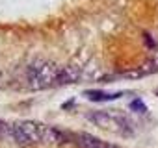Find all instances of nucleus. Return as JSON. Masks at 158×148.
I'll list each match as a JSON object with an SVG mask.
<instances>
[{
    "label": "nucleus",
    "mask_w": 158,
    "mask_h": 148,
    "mask_svg": "<svg viewBox=\"0 0 158 148\" xmlns=\"http://www.w3.org/2000/svg\"><path fill=\"white\" fill-rule=\"evenodd\" d=\"M13 139L19 144H24V146L41 142V124L30 122V120L15 122L13 124Z\"/></svg>",
    "instance_id": "f03ea898"
},
{
    "label": "nucleus",
    "mask_w": 158,
    "mask_h": 148,
    "mask_svg": "<svg viewBox=\"0 0 158 148\" xmlns=\"http://www.w3.org/2000/svg\"><path fill=\"white\" fill-rule=\"evenodd\" d=\"M74 142L78 144V148H108V142H104L93 135H88V133H76Z\"/></svg>",
    "instance_id": "20e7f679"
},
{
    "label": "nucleus",
    "mask_w": 158,
    "mask_h": 148,
    "mask_svg": "<svg viewBox=\"0 0 158 148\" xmlns=\"http://www.w3.org/2000/svg\"><path fill=\"white\" fill-rule=\"evenodd\" d=\"M80 80V70L74 68V67H67V68H61L60 74H58V80H56V85H67V84H74Z\"/></svg>",
    "instance_id": "39448f33"
},
{
    "label": "nucleus",
    "mask_w": 158,
    "mask_h": 148,
    "mask_svg": "<svg viewBox=\"0 0 158 148\" xmlns=\"http://www.w3.org/2000/svg\"><path fill=\"white\" fill-rule=\"evenodd\" d=\"M88 119L97 124V126H102V128H110L114 124V119L108 111H89L88 113Z\"/></svg>",
    "instance_id": "423d86ee"
},
{
    "label": "nucleus",
    "mask_w": 158,
    "mask_h": 148,
    "mask_svg": "<svg viewBox=\"0 0 158 148\" xmlns=\"http://www.w3.org/2000/svg\"><path fill=\"white\" fill-rule=\"evenodd\" d=\"M108 148H119V146H114V144H108Z\"/></svg>",
    "instance_id": "9d476101"
},
{
    "label": "nucleus",
    "mask_w": 158,
    "mask_h": 148,
    "mask_svg": "<svg viewBox=\"0 0 158 148\" xmlns=\"http://www.w3.org/2000/svg\"><path fill=\"white\" fill-rule=\"evenodd\" d=\"M65 141H67V137L60 130H54L50 126L41 124V142H45V144H61Z\"/></svg>",
    "instance_id": "7ed1b4c3"
},
{
    "label": "nucleus",
    "mask_w": 158,
    "mask_h": 148,
    "mask_svg": "<svg viewBox=\"0 0 158 148\" xmlns=\"http://www.w3.org/2000/svg\"><path fill=\"white\" fill-rule=\"evenodd\" d=\"M60 68L50 61H35L26 68V82L32 89L39 91L45 87H50L58 80Z\"/></svg>",
    "instance_id": "f257e3e1"
},
{
    "label": "nucleus",
    "mask_w": 158,
    "mask_h": 148,
    "mask_svg": "<svg viewBox=\"0 0 158 148\" xmlns=\"http://www.w3.org/2000/svg\"><path fill=\"white\" fill-rule=\"evenodd\" d=\"M158 70V54L156 56H152L151 59H147V63L139 68V70H136V72H132V76H147V74H151V72H156Z\"/></svg>",
    "instance_id": "0eeeda50"
},
{
    "label": "nucleus",
    "mask_w": 158,
    "mask_h": 148,
    "mask_svg": "<svg viewBox=\"0 0 158 148\" xmlns=\"http://www.w3.org/2000/svg\"><path fill=\"white\" fill-rule=\"evenodd\" d=\"M8 137H13V126L0 120V139H8Z\"/></svg>",
    "instance_id": "6e6552de"
},
{
    "label": "nucleus",
    "mask_w": 158,
    "mask_h": 148,
    "mask_svg": "<svg viewBox=\"0 0 158 148\" xmlns=\"http://www.w3.org/2000/svg\"><path fill=\"white\" fill-rule=\"evenodd\" d=\"M130 107H132L134 111H145V106H143L139 100H134V102L130 104Z\"/></svg>",
    "instance_id": "1a4fd4ad"
}]
</instances>
